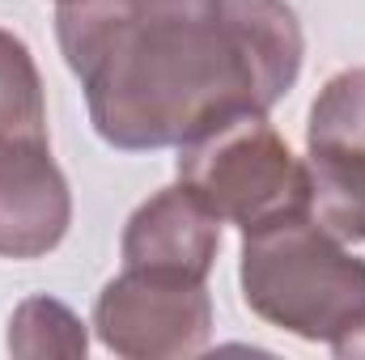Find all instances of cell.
Returning <instances> with one entry per match:
<instances>
[{"label":"cell","mask_w":365,"mask_h":360,"mask_svg":"<svg viewBox=\"0 0 365 360\" xmlns=\"http://www.w3.org/2000/svg\"><path fill=\"white\" fill-rule=\"evenodd\" d=\"M56 38L93 132L119 153L179 149L230 115H268L306 55L284 0H60Z\"/></svg>","instance_id":"cell-1"},{"label":"cell","mask_w":365,"mask_h":360,"mask_svg":"<svg viewBox=\"0 0 365 360\" xmlns=\"http://www.w3.org/2000/svg\"><path fill=\"white\" fill-rule=\"evenodd\" d=\"M238 284L247 309L268 327L306 344H331L365 305V259L310 212H289L242 229Z\"/></svg>","instance_id":"cell-2"},{"label":"cell","mask_w":365,"mask_h":360,"mask_svg":"<svg viewBox=\"0 0 365 360\" xmlns=\"http://www.w3.org/2000/svg\"><path fill=\"white\" fill-rule=\"evenodd\" d=\"M179 182L221 221L255 229L264 221L310 212L306 162L259 110L230 115L179 144Z\"/></svg>","instance_id":"cell-3"},{"label":"cell","mask_w":365,"mask_h":360,"mask_svg":"<svg viewBox=\"0 0 365 360\" xmlns=\"http://www.w3.org/2000/svg\"><path fill=\"white\" fill-rule=\"evenodd\" d=\"M93 331L106 352L123 360L200 356L212 339L208 280L179 271L123 268L98 292Z\"/></svg>","instance_id":"cell-4"},{"label":"cell","mask_w":365,"mask_h":360,"mask_svg":"<svg viewBox=\"0 0 365 360\" xmlns=\"http://www.w3.org/2000/svg\"><path fill=\"white\" fill-rule=\"evenodd\" d=\"M73 225V191L51 140L0 144V259H43Z\"/></svg>","instance_id":"cell-5"},{"label":"cell","mask_w":365,"mask_h":360,"mask_svg":"<svg viewBox=\"0 0 365 360\" xmlns=\"http://www.w3.org/2000/svg\"><path fill=\"white\" fill-rule=\"evenodd\" d=\"M221 246V221L182 186H162L153 199H145L128 225H123V268H149V271H179L208 280Z\"/></svg>","instance_id":"cell-6"},{"label":"cell","mask_w":365,"mask_h":360,"mask_svg":"<svg viewBox=\"0 0 365 360\" xmlns=\"http://www.w3.org/2000/svg\"><path fill=\"white\" fill-rule=\"evenodd\" d=\"M310 216L340 242H365V153L357 149H314L306 144Z\"/></svg>","instance_id":"cell-7"},{"label":"cell","mask_w":365,"mask_h":360,"mask_svg":"<svg viewBox=\"0 0 365 360\" xmlns=\"http://www.w3.org/2000/svg\"><path fill=\"white\" fill-rule=\"evenodd\" d=\"M47 140V93L30 47L0 26V144Z\"/></svg>","instance_id":"cell-8"},{"label":"cell","mask_w":365,"mask_h":360,"mask_svg":"<svg viewBox=\"0 0 365 360\" xmlns=\"http://www.w3.org/2000/svg\"><path fill=\"white\" fill-rule=\"evenodd\" d=\"M9 352L26 360H43V356H64V360H81L90 352V335L86 322L56 297H26L13 318H9Z\"/></svg>","instance_id":"cell-9"},{"label":"cell","mask_w":365,"mask_h":360,"mask_svg":"<svg viewBox=\"0 0 365 360\" xmlns=\"http://www.w3.org/2000/svg\"><path fill=\"white\" fill-rule=\"evenodd\" d=\"M306 144L365 153V68H344L319 90L310 102Z\"/></svg>","instance_id":"cell-10"},{"label":"cell","mask_w":365,"mask_h":360,"mask_svg":"<svg viewBox=\"0 0 365 360\" xmlns=\"http://www.w3.org/2000/svg\"><path fill=\"white\" fill-rule=\"evenodd\" d=\"M331 352L340 360H365V305L353 309V318L331 335Z\"/></svg>","instance_id":"cell-11"},{"label":"cell","mask_w":365,"mask_h":360,"mask_svg":"<svg viewBox=\"0 0 365 360\" xmlns=\"http://www.w3.org/2000/svg\"><path fill=\"white\" fill-rule=\"evenodd\" d=\"M56 4H60V0H56Z\"/></svg>","instance_id":"cell-12"}]
</instances>
